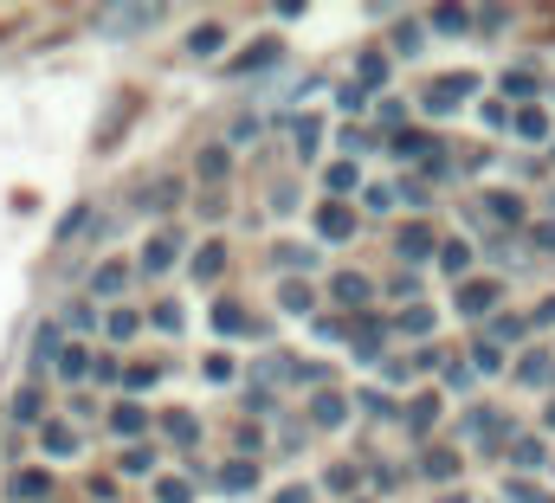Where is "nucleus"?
<instances>
[{
    "label": "nucleus",
    "instance_id": "obj_39",
    "mask_svg": "<svg viewBox=\"0 0 555 503\" xmlns=\"http://www.w3.org/2000/svg\"><path fill=\"white\" fill-rule=\"evenodd\" d=\"M524 336V317H491V336L485 343H517Z\"/></svg>",
    "mask_w": 555,
    "mask_h": 503
},
{
    "label": "nucleus",
    "instance_id": "obj_48",
    "mask_svg": "<svg viewBox=\"0 0 555 503\" xmlns=\"http://www.w3.org/2000/svg\"><path fill=\"white\" fill-rule=\"evenodd\" d=\"M530 246H537V252H555V220H537V227H530Z\"/></svg>",
    "mask_w": 555,
    "mask_h": 503
},
{
    "label": "nucleus",
    "instance_id": "obj_42",
    "mask_svg": "<svg viewBox=\"0 0 555 503\" xmlns=\"http://www.w3.org/2000/svg\"><path fill=\"white\" fill-rule=\"evenodd\" d=\"M517 375H524V381H550V375H555V362L543 356V349H537V356H524V369H517Z\"/></svg>",
    "mask_w": 555,
    "mask_h": 503
},
{
    "label": "nucleus",
    "instance_id": "obj_54",
    "mask_svg": "<svg viewBox=\"0 0 555 503\" xmlns=\"http://www.w3.org/2000/svg\"><path fill=\"white\" fill-rule=\"evenodd\" d=\"M362 194H369V207H375V214H388V207H395V188H362Z\"/></svg>",
    "mask_w": 555,
    "mask_h": 503
},
{
    "label": "nucleus",
    "instance_id": "obj_57",
    "mask_svg": "<svg viewBox=\"0 0 555 503\" xmlns=\"http://www.w3.org/2000/svg\"><path fill=\"white\" fill-rule=\"evenodd\" d=\"M537 323H543V330L555 323V297H550V304H537Z\"/></svg>",
    "mask_w": 555,
    "mask_h": 503
},
{
    "label": "nucleus",
    "instance_id": "obj_19",
    "mask_svg": "<svg viewBox=\"0 0 555 503\" xmlns=\"http://www.w3.org/2000/svg\"><path fill=\"white\" fill-rule=\"evenodd\" d=\"M59 349H65V336H59V330H52V323H46V330H39V336H33V375H39V369H46V362H59Z\"/></svg>",
    "mask_w": 555,
    "mask_h": 503
},
{
    "label": "nucleus",
    "instance_id": "obj_55",
    "mask_svg": "<svg viewBox=\"0 0 555 503\" xmlns=\"http://www.w3.org/2000/svg\"><path fill=\"white\" fill-rule=\"evenodd\" d=\"M207 381H233V362L227 356H207Z\"/></svg>",
    "mask_w": 555,
    "mask_h": 503
},
{
    "label": "nucleus",
    "instance_id": "obj_12",
    "mask_svg": "<svg viewBox=\"0 0 555 503\" xmlns=\"http://www.w3.org/2000/svg\"><path fill=\"white\" fill-rule=\"evenodd\" d=\"M188 271H194L201 284H214V278L227 271V246H220V240H207V246H201L194 258H188Z\"/></svg>",
    "mask_w": 555,
    "mask_h": 503
},
{
    "label": "nucleus",
    "instance_id": "obj_45",
    "mask_svg": "<svg viewBox=\"0 0 555 503\" xmlns=\"http://www.w3.org/2000/svg\"><path fill=\"white\" fill-rule=\"evenodd\" d=\"M452 472H459L452 452H426V478H452Z\"/></svg>",
    "mask_w": 555,
    "mask_h": 503
},
{
    "label": "nucleus",
    "instance_id": "obj_56",
    "mask_svg": "<svg viewBox=\"0 0 555 503\" xmlns=\"http://www.w3.org/2000/svg\"><path fill=\"white\" fill-rule=\"evenodd\" d=\"M278 503H317V498H310V485H284V491H278Z\"/></svg>",
    "mask_w": 555,
    "mask_h": 503
},
{
    "label": "nucleus",
    "instance_id": "obj_25",
    "mask_svg": "<svg viewBox=\"0 0 555 503\" xmlns=\"http://www.w3.org/2000/svg\"><path fill=\"white\" fill-rule=\"evenodd\" d=\"M504 369V349L498 343H472V375H498Z\"/></svg>",
    "mask_w": 555,
    "mask_h": 503
},
{
    "label": "nucleus",
    "instance_id": "obj_21",
    "mask_svg": "<svg viewBox=\"0 0 555 503\" xmlns=\"http://www.w3.org/2000/svg\"><path fill=\"white\" fill-rule=\"evenodd\" d=\"M511 129H517V136H524V142H543V136H550V117H543V111H537V104H524V111H517V117H511Z\"/></svg>",
    "mask_w": 555,
    "mask_h": 503
},
{
    "label": "nucleus",
    "instance_id": "obj_14",
    "mask_svg": "<svg viewBox=\"0 0 555 503\" xmlns=\"http://www.w3.org/2000/svg\"><path fill=\"white\" fill-rule=\"evenodd\" d=\"M13 420H20V426H46V394H39V387H20V394H13Z\"/></svg>",
    "mask_w": 555,
    "mask_h": 503
},
{
    "label": "nucleus",
    "instance_id": "obj_24",
    "mask_svg": "<svg viewBox=\"0 0 555 503\" xmlns=\"http://www.w3.org/2000/svg\"><path fill=\"white\" fill-rule=\"evenodd\" d=\"M433 420H439V400H433V394H420L414 407H408V433H433Z\"/></svg>",
    "mask_w": 555,
    "mask_h": 503
},
{
    "label": "nucleus",
    "instance_id": "obj_34",
    "mask_svg": "<svg viewBox=\"0 0 555 503\" xmlns=\"http://www.w3.org/2000/svg\"><path fill=\"white\" fill-rule=\"evenodd\" d=\"M401 330H408V336H426V330H433V310H426V304H408V310H401Z\"/></svg>",
    "mask_w": 555,
    "mask_h": 503
},
{
    "label": "nucleus",
    "instance_id": "obj_47",
    "mask_svg": "<svg viewBox=\"0 0 555 503\" xmlns=\"http://www.w3.org/2000/svg\"><path fill=\"white\" fill-rule=\"evenodd\" d=\"M446 387L465 394V387H472V362H446Z\"/></svg>",
    "mask_w": 555,
    "mask_h": 503
},
{
    "label": "nucleus",
    "instance_id": "obj_30",
    "mask_svg": "<svg viewBox=\"0 0 555 503\" xmlns=\"http://www.w3.org/2000/svg\"><path fill=\"white\" fill-rule=\"evenodd\" d=\"M168 439L194 446V439H201V420H194V413H168Z\"/></svg>",
    "mask_w": 555,
    "mask_h": 503
},
{
    "label": "nucleus",
    "instance_id": "obj_1",
    "mask_svg": "<svg viewBox=\"0 0 555 503\" xmlns=\"http://www.w3.org/2000/svg\"><path fill=\"white\" fill-rule=\"evenodd\" d=\"M155 26H162V7H98V13H91V33L111 39V46L142 39V33H155Z\"/></svg>",
    "mask_w": 555,
    "mask_h": 503
},
{
    "label": "nucleus",
    "instance_id": "obj_22",
    "mask_svg": "<svg viewBox=\"0 0 555 503\" xmlns=\"http://www.w3.org/2000/svg\"><path fill=\"white\" fill-rule=\"evenodd\" d=\"M439 265L465 284V271H472V246H465V240H446V246H439Z\"/></svg>",
    "mask_w": 555,
    "mask_h": 503
},
{
    "label": "nucleus",
    "instance_id": "obj_43",
    "mask_svg": "<svg viewBox=\"0 0 555 503\" xmlns=\"http://www.w3.org/2000/svg\"><path fill=\"white\" fill-rule=\"evenodd\" d=\"M395 201H408V207H426V201H433V194H426V181H401V188H395Z\"/></svg>",
    "mask_w": 555,
    "mask_h": 503
},
{
    "label": "nucleus",
    "instance_id": "obj_53",
    "mask_svg": "<svg viewBox=\"0 0 555 503\" xmlns=\"http://www.w3.org/2000/svg\"><path fill=\"white\" fill-rule=\"evenodd\" d=\"M336 104H343V111H362V104H369V91H362V85H349V91H336Z\"/></svg>",
    "mask_w": 555,
    "mask_h": 503
},
{
    "label": "nucleus",
    "instance_id": "obj_10",
    "mask_svg": "<svg viewBox=\"0 0 555 503\" xmlns=\"http://www.w3.org/2000/svg\"><path fill=\"white\" fill-rule=\"evenodd\" d=\"M175 258H181V240H175V233H155V240L142 246V271H149V278H162Z\"/></svg>",
    "mask_w": 555,
    "mask_h": 503
},
{
    "label": "nucleus",
    "instance_id": "obj_3",
    "mask_svg": "<svg viewBox=\"0 0 555 503\" xmlns=\"http://www.w3.org/2000/svg\"><path fill=\"white\" fill-rule=\"evenodd\" d=\"M498 297H504V291H498L491 278H465V284H459V317H498Z\"/></svg>",
    "mask_w": 555,
    "mask_h": 503
},
{
    "label": "nucleus",
    "instance_id": "obj_46",
    "mask_svg": "<svg viewBox=\"0 0 555 503\" xmlns=\"http://www.w3.org/2000/svg\"><path fill=\"white\" fill-rule=\"evenodd\" d=\"M297 155H304V162L317 155V117H304V124H297Z\"/></svg>",
    "mask_w": 555,
    "mask_h": 503
},
{
    "label": "nucleus",
    "instance_id": "obj_16",
    "mask_svg": "<svg viewBox=\"0 0 555 503\" xmlns=\"http://www.w3.org/2000/svg\"><path fill=\"white\" fill-rule=\"evenodd\" d=\"M142 426H149V407H137V400H124V407H111V433H124V439H137Z\"/></svg>",
    "mask_w": 555,
    "mask_h": 503
},
{
    "label": "nucleus",
    "instance_id": "obj_9",
    "mask_svg": "<svg viewBox=\"0 0 555 503\" xmlns=\"http://www.w3.org/2000/svg\"><path fill=\"white\" fill-rule=\"evenodd\" d=\"M278 310H284V317H310V310H317V291H310L304 278H284V284H278Z\"/></svg>",
    "mask_w": 555,
    "mask_h": 503
},
{
    "label": "nucleus",
    "instance_id": "obj_44",
    "mask_svg": "<svg viewBox=\"0 0 555 503\" xmlns=\"http://www.w3.org/2000/svg\"><path fill=\"white\" fill-rule=\"evenodd\" d=\"M491 214H498V220H524V201H517V194H491Z\"/></svg>",
    "mask_w": 555,
    "mask_h": 503
},
{
    "label": "nucleus",
    "instance_id": "obj_32",
    "mask_svg": "<svg viewBox=\"0 0 555 503\" xmlns=\"http://www.w3.org/2000/svg\"><path fill=\"white\" fill-rule=\"evenodd\" d=\"M155 503H194V485L188 478H162L155 485Z\"/></svg>",
    "mask_w": 555,
    "mask_h": 503
},
{
    "label": "nucleus",
    "instance_id": "obj_31",
    "mask_svg": "<svg viewBox=\"0 0 555 503\" xmlns=\"http://www.w3.org/2000/svg\"><path fill=\"white\" fill-rule=\"evenodd\" d=\"M465 426H472V439H498V433H504V420H498L491 407H478V413H472Z\"/></svg>",
    "mask_w": 555,
    "mask_h": 503
},
{
    "label": "nucleus",
    "instance_id": "obj_13",
    "mask_svg": "<svg viewBox=\"0 0 555 503\" xmlns=\"http://www.w3.org/2000/svg\"><path fill=\"white\" fill-rule=\"evenodd\" d=\"M188 52H194V59H220V52H227V26H214V20L194 26V33H188Z\"/></svg>",
    "mask_w": 555,
    "mask_h": 503
},
{
    "label": "nucleus",
    "instance_id": "obj_20",
    "mask_svg": "<svg viewBox=\"0 0 555 503\" xmlns=\"http://www.w3.org/2000/svg\"><path fill=\"white\" fill-rule=\"evenodd\" d=\"M504 452H511V465H517V472H537V465L550 459V452H543V439H511Z\"/></svg>",
    "mask_w": 555,
    "mask_h": 503
},
{
    "label": "nucleus",
    "instance_id": "obj_28",
    "mask_svg": "<svg viewBox=\"0 0 555 503\" xmlns=\"http://www.w3.org/2000/svg\"><path fill=\"white\" fill-rule=\"evenodd\" d=\"M214 330L240 336V330H246V310H240V304H214Z\"/></svg>",
    "mask_w": 555,
    "mask_h": 503
},
{
    "label": "nucleus",
    "instance_id": "obj_27",
    "mask_svg": "<svg viewBox=\"0 0 555 503\" xmlns=\"http://www.w3.org/2000/svg\"><path fill=\"white\" fill-rule=\"evenodd\" d=\"M175 201H181V181H155V188L142 194V207H155V214H168Z\"/></svg>",
    "mask_w": 555,
    "mask_h": 503
},
{
    "label": "nucleus",
    "instance_id": "obj_35",
    "mask_svg": "<svg viewBox=\"0 0 555 503\" xmlns=\"http://www.w3.org/2000/svg\"><path fill=\"white\" fill-rule=\"evenodd\" d=\"M142 472H155V452L149 446H130L124 452V478H142Z\"/></svg>",
    "mask_w": 555,
    "mask_h": 503
},
{
    "label": "nucleus",
    "instance_id": "obj_6",
    "mask_svg": "<svg viewBox=\"0 0 555 503\" xmlns=\"http://www.w3.org/2000/svg\"><path fill=\"white\" fill-rule=\"evenodd\" d=\"M39 452H46V459H78V426L46 420V426H39Z\"/></svg>",
    "mask_w": 555,
    "mask_h": 503
},
{
    "label": "nucleus",
    "instance_id": "obj_49",
    "mask_svg": "<svg viewBox=\"0 0 555 503\" xmlns=\"http://www.w3.org/2000/svg\"><path fill=\"white\" fill-rule=\"evenodd\" d=\"M420 46H426V39H420V26H414V20H408V26L395 33V52H420Z\"/></svg>",
    "mask_w": 555,
    "mask_h": 503
},
{
    "label": "nucleus",
    "instance_id": "obj_23",
    "mask_svg": "<svg viewBox=\"0 0 555 503\" xmlns=\"http://www.w3.org/2000/svg\"><path fill=\"white\" fill-rule=\"evenodd\" d=\"M220 485H227V491H253V485H259V465H253V459H233V465L220 472Z\"/></svg>",
    "mask_w": 555,
    "mask_h": 503
},
{
    "label": "nucleus",
    "instance_id": "obj_41",
    "mask_svg": "<svg viewBox=\"0 0 555 503\" xmlns=\"http://www.w3.org/2000/svg\"><path fill=\"white\" fill-rule=\"evenodd\" d=\"M65 330H98V304H72L65 310Z\"/></svg>",
    "mask_w": 555,
    "mask_h": 503
},
{
    "label": "nucleus",
    "instance_id": "obj_37",
    "mask_svg": "<svg viewBox=\"0 0 555 503\" xmlns=\"http://www.w3.org/2000/svg\"><path fill=\"white\" fill-rule=\"evenodd\" d=\"M356 181H362V168H356V162H336V168H330V194H349Z\"/></svg>",
    "mask_w": 555,
    "mask_h": 503
},
{
    "label": "nucleus",
    "instance_id": "obj_33",
    "mask_svg": "<svg viewBox=\"0 0 555 503\" xmlns=\"http://www.w3.org/2000/svg\"><path fill=\"white\" fill-rule=\"evenodd\" d=\"M278 265H284V271H310V265H317V246H284Z\"/></svg>",
    "mask_w": 555,
    "mask_h": 503
},
{
    "label": "nucleus",
    "instance_id": "obj_18",
    "mask_svg": "<svg viewBox=\"0 0 555 503\" xmlns=\"http://www.w3.org/2000/svg\"><path fill=\"white\" fill-rule=\"evenodd\" d=\"M310 420H317V426H343V420H349V400H343V394H317V400H310Z\"/></svg>",
    "mask_w": 555,
    "mask_h": 503
},
{
    "label": "nucleus",
    "instance_id": "obj_40",
    "mask_svg": "<svg viewBox=\"0 0 555 503\" xmlns=\"http://www.w3.org/2000/svg\"><path fill=\"white\" fill-rule=\"evenodd\" d=\"M227 175V149H201V181H220Z\"/></svg>",
    "mask_w": 555,
    "mask_h": 503
},
{
    "label": "nucleus",
    "instance_id": "obj_11",
    "mask_svg": "<svg viewBox=\"0 0 555 503\" xmlns=\"http://www.w3.org/2000/svg\"><path fill=\"white\" fill-rule=\"evenodd\" d=\"M124 284H130V265H124V258H104V265L91 271V297H117Z\"/></svg>",
    "mask_w": 555,
    "mask_h": 503
},
{
    "label": "nucleus",
    "instance_id": "obj_36",
    "mask_svg": "<svg viewBox=\"0 0 555 503\" xmlns=\"http://www.w3.org/2000/svg\"><path fill=\"white\" fill-rule=\"evenodd\" d=\"M382 78H388V59L382 52H362V91H375Z\"/></svg>",
    "mask_w": 555,
    "mask_h": 503
},
{
    "label": "nucleus",
    "instance_id": "obj_60",
    "mask_svg": "<svg viewBox=\"0 0 555 503\" xmlns=\"http://www.w3.org/2000/svg\"><path fill=\"white\" fill-rule=\"evenodd\" d=\"M537 503H555V498H537Z\"/></svg>",
    "mask_w": 555,
    "mask_h": 503
},
{
    "label": "nucleus",
    "instance_id": "obj_4",
    "mask_svg": "<svg viewBox=\"0 0 555 503\" xmlns=\"http://www.w3.org/2000/svg\"><path fill=\"white\" fill-rule=\"evenodd\" d=\"M395 252H401V265H426V258L439 252V240H433V227H426V220H408V227L395 233Z\"/></svg>",
    "mask_w": 555,
    "mask_h": 503
},
{
    "label": "nucleus",
    "instance_id": "obj_50",
    "mask_svg": "<svg viewBox=\"0 0 555 503\" xmlns=\"http://www.w3.org/2000/svg\"><path fill=\"white\" fill-rule=\"evenodd\" d=\"M504 91H511V98H537V78H530V72H517V78H504Z\"/></svg>",
    "mask_w": 555,
    "mask_h": 503
},
{
    "label": "nucleus",
    "instance_id": "obj_26",
    "mask_svg": "<svg viewBox=\"0 0 555 503\" xmlns=\"http://www.w3.org/2000/svg\"><path fill=\"white\" fill-rule=\"evenodd\" d=\"M433 26L439 33H472V13L465 7H433Z\"/></svg>",
    "mask_w": 555,
    "mask_h": 503
},
{
    "label": "nucleus",
    "instance_id": "obj_17",
    "mask_svg": "<svg viewBox=\"0 0 555 503\" xmlns=\"http://www.w3.org/2000/svg\"><path fill=\"white\" fill-rule=\"evenodd\" d=\"M388 149H395L401 162H426V155H433V136H426V129H401Z\"/></svg>",
    "mask_w": 555,
    "mask_h": 503
},
{
    "label": "nucleus",
    "instance_id": "obj_52",
    "mask_svg": "<svg viewBox=\"0 0 555 503\" xmlns=\"http://www.w3.org/2000/svg\"><path fill=\"white\" fill-rule=\"evenodd\" d=\"M155 330H181V304H155Z\"/></svg>",
    "mask_w": 555,
    "mask_h": 503
},
{
    "label": "nucleus",
    "instance_id": "obj_15",
    "mask_svg": "<svg viewBox=\"0 0 555 503\" xmlns=\"http://www.w3.org/2000/svg\"><path fill=\"white\" fill-rule=\"evenodd\" d=\"M52 369H59V375H65V381H85V375H91V349H85V343H65Z\"/></svg>",
    "mask_w": 555,
    "mask_h": 503
},
{
    "label": "nucleus",
    "instance_id": "obj_59",
    "mask_svg": "<svg viewBox=\"0 0 555 503\" xmlns=\"http://www.w3.org/2000/svg\"><path fill=\"white\" fill-rule=\"evenodd\" d=\"M439 503H472V498H465V491H446V498H439Z\"/></svg>",
    "mask_w": 555,
    "mask_h": 503
},
{
    "label": "nucleus",
    "instance_id": "obj_7",
    "mask_svg": "<svg viewBox=\"0 0 555 503\" xmlns=\"http://www.w3.org/2000/svg\"><path fill=\"white\" fill-rule=\"evenodd\" d=\"M7 498L13 503H52V472H13V478H7Z\"/></svg>",
    "mask_w": 555,
    "mask_h": 503
},
{
    "label": "nucleus",
    "instance_id": "obj_2",
    "mask_svg": "<svg viewBox=\"0 0 555 503\" xmlns=\"http://www.w3.org/2000/svg\"><path fill=\"white\" fill-rule=\"evenodd\" d=\"M472 91H478V72H446V78H433V85L420 91V111H426V117H452Z\"/></svg>",
    "mask_w": 555,
    "mask_h": 503
},
{
    "label": "nucleus",
    "instance_id": "obj_38",
    "mask_svg": "<svg viewBox=\"0 0 555 503\" xmlns=\"http://www.w3.org/2000/svg\"><path fill=\"white\" fill-rule=\"evenodd\" d=\"M104 330H111V343H130V336H137V310H111Z\"/></svg>",
    "mask_w": 555,
    "mask_h": 503
},
{
    "label": "nucleus",
    "instance_id": "obj_29",
    "mask_svg": "<svg viewBox=\"0 0 555 503\" xmlns=\"http://www.w3.org/2000/svg\"><path fill=\"white\" fill-rule=\"evenodd\" d=\"M356 356H362V362L382 356V323H362V330H356Z\"/></svg>",
    "mask_w": 555,
    "mask_h": 503
},
{
    "label": "nucleus",
    "instance_id": "obj_51",
    "mask_svg": "<svg viewBox=\"0 0 555 503\" xmlns=\"http://www.w3.org/2000/svg\"><path fill=\"white\" fill-rule=\"evenodd\" d=\"M343 149L362 155V149H375V136H369V129H343Z\"/></svg>",
    "mask_w": 555,
    "mask_h": 503
},
{
    "label": "nucleus",
    "instance_id": "obj_5",
    "mask_svg": "<svg viewBox=\"0 0 555 503\" xmlns=\"http://www.w3.org/2000/svg\"><path fill=\"white\" fill-rule=\"evenodd\" d=\"M330 297H336L343 310H369V304H375V284H369L362 271H336V284H330Z\"/></svg>",
    "mask_w": 555,
    "mask_h": 503
},
{
    "label": "nucleus",
    "instance_id": "obj_8",
    "mask_svg": "<svg viewBox=\"0 0 555 503\" xmlns=\"http://www.w3.org/2000/svg\"><path fill=\"white\" fill-rule=\"evenodd\" d=\"M317 233L336 246V240H356V214L343 207V201H330V207H317Z\"/></svg>",
    "mask_w": 555,
    "mask_h": 503
},
{
    "label": "nucleus",
    "instance_id": "obj_58",
    "mask_svg": "<svg viewBox=\"0 0 555 503\" xmlns=\"http://www.w3.org/2000/svg\"><path fill=\"white\" fill-rule=\"evenodd\" d=\"M543 426H550V433H555V400H550V407H543Z\"/></svg>",
    "mask_w": 555,
    "mask_h": 503
}]
</instances>
